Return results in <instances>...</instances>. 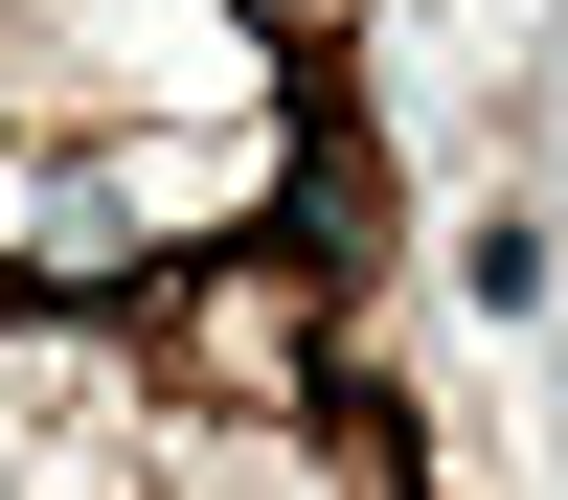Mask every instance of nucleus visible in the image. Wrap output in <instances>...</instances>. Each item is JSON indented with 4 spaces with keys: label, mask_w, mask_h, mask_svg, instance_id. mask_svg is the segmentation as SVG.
Instances as JSON below:
<instances>
[]
</instances>
